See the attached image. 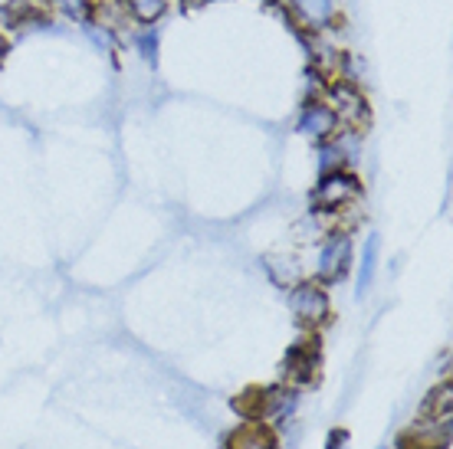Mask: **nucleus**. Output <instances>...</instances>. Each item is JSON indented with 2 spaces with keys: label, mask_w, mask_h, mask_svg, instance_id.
<instances>
[{
  "label": "nucleus",
  "mask_w": 453,
  "mask_h": 449,
  "mask_svg": "<svg viewBox=\"0 0 453 449\" xmlns=\"http://www.w3.org/2000/svg\"><path fill=\"white\" fill-rule=\"evenodd\" d=\"M226 449H276V439H273L270 430L243 427V430H237L234 437L226 439Z\"/></svg>",
  "instance_id": "obj_10"
},
{
  "label": "nucleus",
  "mask_w": 453,
  "mask_h": 449,
  "mask_svg": "<svg viewBox=\"0 0 453 449\" xmlns=\"http://www.w3.org/2000/svg\"><path fill=\"white\" fill-rule=\"evenodd\" d=\"M89 13L96 17L99 27L105 30H119L128 17V4L125 0H89Z\"/></svg>",
  "instance_id": "obj_8"
},
{
  "label": "nucleus",
  "mask_w": 453,
  "mask_h": 449,
  "mask_svg": "<svg viewBox=\"0 0 453 449\" xmlns=\"http://www.w3.org/2000/svg\"><path fill=\"white\" fill-rule=\"evenodd\" d=\"M4 53H7V40L0 36V59H4Z\"/></svg>",
  "instance_id": "obj_17"
},
{
  "label": "nucleus",
  "mask_w": 453,
  "mask_h": 449,
  "mask_svg": "<svg viewBox=\"0 0 453 449\" xmlns=\"http://www.w3.org/2000/svg\"><path fill=\"white\" fill-rule=\"evenodd\" d=\"M362 197V184L358 178H351L345 171H332V174H322V180L312 191V207L322 210V214H335L342 207H349Z\"/></svg>",
  "instance_id": "obj_1"
},
{
  "label": "nucleus",
  "mask_w": 453,
  "mask_h": 449,
  "mask_svg": "<svg viewBox=\"0 0 453 449\" xmlns=\"http://www.w3.org/2000/svg\"><path fill=\"white\" fill-rule=\"evenodd\" d=\"M378 253H381V240H378V236H368L365 253H362V270H358V295H365L372 289L374 270H378Z\"/></svg>",
  "instance_id": "obj_11"
},
{
  "label": "nucleus",
  "mask_w": 453,
  "mask_h": 449,
  "mask_svg": "<svg viewBox=\"0 0 453 449\" xmlns=\"http://www.w3.org/2000/svg\"><path fill=\"white\" fill-rule=\"evenodd\" d=\"M289 308H293L299 325L319 328L329 318V295L319 282H299L289 295Z\"/></svg>",
  "instance_id": "obj_2"
},
{
  "label": "nucleus",
  "mask_w": 453,
  "mask_h": 449,
  "mask_svg": "<svg viewBox=\"0 0 453 449\" xmlns=\"http://www.w3.org/2000/svg\"><path fill=\"white\" fill-rule=\"evenodd\" d=\"M329 105L332 112H335V118L345 125H351V128H358V125L368 122V102H365V95L351 82H345V79H339V82H332L329 89Z\"/></svg>",
  "instance_id": "obj_3"
},
{
  "label": "nucleus",
  "mask_w": 453,
  "mask_h": 449,
  "mask_svg": "<svg viewBox=\"0 0 453 449\" xmlns=\"http://www.w3.org/2000/svg\"><path fill=\"white\" fill-rule=\"evenodd\" d=\"M342 439H345V437H342V433H332V437H329V449H339Z\"/></svg>",
  "instance_id": "obj_16"
},
{
  "label": "nucleus",
  "mask_w": 453,
  "mask_h": 449,
  "mask_svg": "<svg viewBox=\"0 0 453 449\" xmlns=\"http://www.w3.org/2000/svg\"><path fill=\"white\" fill-rule=\"evenodd\" d=\"M427 410H431L437 420H447V416H450V384H443L441 391H434Z\"/></svg>",
  "instance_id": "obj_15"
},
{
  "label": "nucleus",
  "mask_w": 453,
  "mask_h": 449,
  "mask_svg": "<svg viewBox=\"0 0 453 449\" xmlns=\"http://www.w3.org/2000/svg\"><path fill=\"white\" fill-rule=\"evenodd\" d=\"M299 20L309 23V27H322L335 17V0H293Z\"/></svg>",
  "instance_id": "obj_9"
},
{
  "label": "nucleus",
  "mask_w": 453,
  "mask_h": 449,
  "mask_svg": "<svg viewBox=\"0 0 453 449\" xmlns=\"http://www.w3.org/2000/svg\"><path fill=\"white\" fill-rule=\"evenodd\" d=\"M316 368H319L316 345H293V348L286 351L283 374L289 377V381H296V384H309L312 377H316Z\"/></svg>",
  "instance_id": "obj_6"
},
{
  "label": "nucleus",
  "mask_w": 453,
  "mask_h": 449,
  "mask_svg": "<svg viewBox=\"0 0 453 449\" xmlns=\"http://www.w3.org/2000/svg\"><path fill=\"white\" fill-rule=\"evenodd\" d=\"M135 46H138V53H142V59H145L148 66H155V63H158V30H155V27H145L142 34H135Z\"/></svg>",
  "instance_id": "obj_13"
},
{
  "label": "nucleus",
  "mask_w": 453,
  "mask_h": 449,
  "mask_svg": "<svg viewBox=\"0 0 453 449\" xmlns=\"http://www.w3.org/2000/svg\"><path fill=\"white\" fill-rule=\"evenodd\" d=\"M349 266H351V243H349V236H345V233L332 236L329 243L322 247V253H319V279H322V282L345 279Z\"/></svg>",
  "instance_id": "obj_4"
},
{
  "label": "nucleus",
  "mask_w": 453,
  "mask_h": 449,
  "mask_svg": "<svg viewBox=\"0 0 453 449\" xmlns=\"http://www.w3.org/2000/svg\"><path fill=\"white\" fill-rule=\"evenodd\" d=\"M342 164H345V148L342 145H319V174L342 171Z\"/></svg>",
  "instance_id": "obj_14"
},
{
  "label": "nucleus",
  "mask_w": 453,
  "mask_h": 449,
  "mask_svg": "<svg viewBox=\"0 0 453 449\" xmlns=\"http://www.w3.org/2000/svg\"><path fill=\"white\" fill-rule=\"evenodd\" d=\"M125 4H128L132 17L142 23H155L165 13V7H168V0H125Z\"/></svg>",
  "instance_id": "obj_12"
},
{
  "label": "nucleus",
  "mask_w": 453,
  "mask_h": 449,
  "mask_svg": "<svg viewBox=\"0 0 453 449\" xmlns=\"http://www.w3.org/2000/svg\"><path fill=\"white\" fill-rule=\"evenodd\" d=\"M335 128H339V118H335V112H332L326 102H309L306 109H303V115H299V122H296V132L316 138V141L332 138Z\"/></svg>",
  "instance_id": "obj_5"
},
{
  "label": "nucleus",
  "mask_w": 453,
  "mask_h": 449,
  "mask_svg": "<svg viewBox=\"0 0 453 449\" xmlns=\"http://www.w3.org/2000/svg\"><path fill=\"white\" fill-rule=\"evenodd\" d=\"M46 7H50V0H11L7 7H4V20L11 23V27H23V23H36L46 17Z\"/></svg>",
  "instance_id": "obj_7"
}]
</instances>
